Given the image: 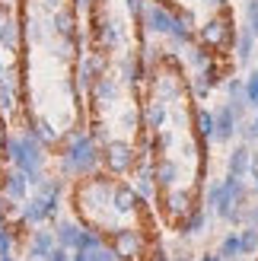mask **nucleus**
<instances>
[{
  "mask_svg": "<svg viewBox=\"0 0 258 261\" xmlns=\"http://www.w3.org/2000/svg\"><path fill=\"white\" fill-rule=\"evenodd\" d=\"M255 249H258V229L249 226V229H242V232H239V252H242V255H249V252H255Z\"/></svg>",
  "mask_w": 258,
  "mask_h": 261,
  "instance_id": "nucleus-8",
  "label": "nucleus"
},
{
  "mask_svg": "<svg viewBox=\"0 0 258 261\" xmlns=\"http://www.w3.org/2000/svg\"><path fill=\"white\" fill-rule=\"evenodd\" d=\"M246 102L252 109H258V70H252L246 80Z\"/></svg>",
  "mask_w": 258,
  "mask_h": 261,
  "instance_id": "nucleus-11",
  "label": "nucleus"
},
{
  "mask_svg": "<svg viewBox=\"0 0 258 261\" xmlns=\"http://www.w3.org/2000/svg\"><path fill=\"white\" fill-rule=\"evenodd\" d=\"M252 48H255V35L249 32V25H246V29L236 35V61H239V64H249Z\"/></svg>",
  "mask_w": 258,
  "mask_h": 261,
  "instance_id": "nucleus-7",
  "label": "nucleus"
},
{
  "mask_svg": "<svg viewBox=\"0 0 258 261\" xmlns=\"http://www.w3.org/2000/svg\"><path fill=\"white\" fill-rule=\"evenodd\" d=\"M252 220H255V223H258V211H255V214H252Z\"/></svg>",
  "mask_w": 258,
  "mask_h": 261,
  "instance_id": "nucleus-13",
  "label": "nucleus"
},
{
  "mask_svg": "<svg viewBox=\"0 0 258 261\" xmlns=\"http://www.w3.org/2000/svg\"><path fill=\"white\" fill-rule=\"evenodd\" d=\"M198 130L204 140L214 137V112H198Z\"/></svg>",
  "mask_w": 258,
  "mask_h": 261,
  "instance_id": "nucleus-10",
  "label": "nucleus"
},
{
  "mask_svg": "<svg viewBox=\"0 0 258 261\" xmlns=\"http://www.w3.org/2000/svg\"><path fill=\"white\" fill-rule=\"evenodd\" d=\"M147 29L169 38L172 29H175V16H172V13L166 10L163 4H153V7H147Z\"/></svg>",
  "mask_w": 258,
  "mask_h": 261,
  "instance_id": "nucleus-3",
  "label": "nucleus"
},
{
  "mask_svg": "<svg viewBox=\"0 0 258 261\" xmlns=\"http://www.w3.org/2000/svg\"><path fill=\"white\" fill-rule=\"evenodd\" d=\"M7 118L0 115V194H4V185H7V178H10V130H7Z\"/></svg>",
  "mask_w": 258,
  "mask_h": 261,
  "instance_id": "nucleus-4",
  "label": "nucleus"
},
{
  "mask_svg": "<svg viewBox=\"0 0 258 261\" xmlns=\"http://www.w3.org/2000/svg\"><path fill=\"white\" fill-rule=\"evenodd\" d=\"M233 130H236V115H233V109H220L214 115V137L217 140H229L233 137Z\"/></svg>",
  "mask_w": 258,
  "mask_h": 261,
  "instance_id": "nucleus-5",
  "label": "nucleus"
},
{
  "mask_svg": "<svg viewBox=\"0 0 258 261\" xmlns=\"http://www.w3.org/2000/svg\"><path fill=\"white\" fill-rule=\"evenodd\" d=\"M70 207L80 226L96 232L118 261H169L157 236V220L144 194L112 172L80 175L70 188Z\"/></svg>",
  "mask_w": 258,
  "mask_h": 261,
  "instance_id": "nucleus-2",
  "label": "nucleus"
},
{
  "mask_svg": "<svg viewBox=\"0 0 258 261\" xmlns=\"http://www.w3.org/2000/svg\"><path fill=\"white\" fill-rule=\"evenodd\" d=\"M80 10V0H16L25 118L29 134L48 150H64L86 121Z\"/></svg>",
  "mask_w": 258,
  "mask_h": 261,
  "instance_id": "nucleus-1",
  "label": "nucleus"
},
{
  "mask_svg": "<svg viewBox=\"0 0 258 261\" xmlns=\"http://www.w3.org/2000/svg\"><path fill=\"white\" fill-rule=\"evenodd\" d=\"M249 172H252V150L242 143V147H236L233 156H229V175L242 178V175H249Z\"/></svg>",
  "mask_w": 258,
  "mask_h": 261,
  "instance_id": "nucleus-6",
  "label": "nucleus"
},
{
  "mask_svg": "<svg viewBox=\"0 0 258 261\" xmlns=\"http://www.w3.org/2000/svg\"><path fill=\"white\" fill-rule=\"evenodd\" d=\"M7 4H16V0H7Z\"/></svg>",
  "mask_w": 258,
  "mask_h": 261,
  "instance_id": "nucleus-14",
  "label": "nucleus"
},
{
  "mask_svg": "<svg viewBox=\"0 0 258 261\" xmlns=\"http://www.w3.org/2000/svg\"><path fill=\"white\" fill-rule=\"evenodd\" d=\"M242 252H239V236L236 232H229V236L223 239V245H220V258H226V261H233V258H239Z\"/></svg>",
  "mask_w": 258,
  "mask_h": 261,
  "instance_id": "nucleus-9",
  "label": "nucleus"
},
{
  "mask_svg": "<svg viewBox=\"0 0 258 261\" xmlns=\"http://www.w3.org/2000/svg\"><path fill=\"white\" fill-rule=\"evenodd\" d=\"M201 261H220V255H204Z\"/></svg>",
  "mask_w": 258,
  "mask_h": 261,
  "instance_id": "nucleus-12",
  "label": "nucleus"
}]
</instances>
